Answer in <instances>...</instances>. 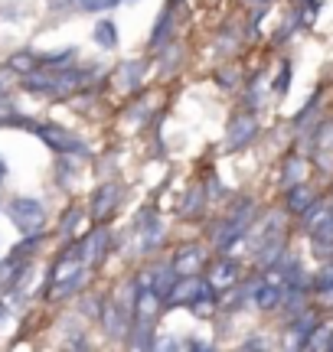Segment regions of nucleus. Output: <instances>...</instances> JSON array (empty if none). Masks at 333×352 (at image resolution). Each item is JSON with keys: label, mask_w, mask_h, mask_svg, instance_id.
<instances>
[{"label": "nucleus", "mask_w": 333, "mask_h": 352, "mask_svg": "<svg viewBox=\"0 0 333 352\" xmlns=\"http://www.w3.org/2000/svg\"><path fill=\"white\" fill-rule=\"evenodd\" d=\"M82 277H85V264L78 261V258H63V261L56 264V271H52V294L65 297V294L78 290L82 287Z\"/></svg>", "instance_id": "nucleus-3"}, {"label": "nucleus", "mask_w": 333, "mask_h": 352, "mask_svg": "<svg viewBox=\"0 0 333 352\" xmlns=\"http://www.w3.org/2000/svg\"><path fill=\"white\" fill-rule=\"evenodd\" d=\"M255 134V121L252 118H239L235 124L229 127V147H245Z\"/></svg>", "instance_id": "nucleus-8"}, {"label": "nucleus", "mask_w": 333, "mask_h": 352, "mask_svg": "<svg viewBox=\"0 0 333 352\" xmlns=\"http://www.w3.org/2000/svg\"><path fill=\"white\" fill-rule=\"evenodd\" d=\"M170 303H183V307H193L196 314H206V303H213V284L203 280L196 274H186V277H177V284L170 290Z\"/></svg>", "instance_id": "nucleus-1"}, {"label": "nucleus", "mask_w": 333, "mask_h": 352, "mask_svg": "<svg viewBox=\"0 0 333 352\" xmlns=\"http://www.w3.org/2000/svg\"><path fill=\"white\" fill-rule=\"evenodd\" d=\"M10 222L20 232H30V235H36L39 228H43V222H46V212H43V206H39L36 199H13L10 202Z\"/></svg>", "instance_id": "nucleus-2"}, {"label": "nucleus", "mask_w": 333, "mask_h": 352, "mask_svg": "<svg viewBox=\"0 0 333 352\" xmlns=\"http://www.w3.org/2000/svg\"><path fill=\"white\" fill-rule=\"evenodd\" d=\"M294 212H304L310 206V189H304V186H297V189H291V202H288Z\"/></svg>", "instance_id": "nucleus-12"}, {"label": "nucleus", "mask_w": 333, "mask_h": 352, "mask_svg": "<svg viewBox=\"0 0 333 352\" xmlns=\"http://www.w3.org/2000/svg\"><path fill=\"white\" fill-rule=\"evenodd\" d=\"M3 173H7V166H3V164H0V179H3Z\"/></svg>", "instance_id": "nucleus-16"}, {"label": "nucleus", "mask_w": 333, "mask_h": 352, "mask_svg": "<svg viewBox=\"0 0 333 352\" xmlns=\"http://www.w3.org/2000/svg\"><path fill=\"white\" fill-rule=\"evenodd\" d=\"M118 0H78V7L82 10H92V13H98V10H108V7H115Z\"/></svg>", "instance_id": "nucleus-15"}, {"label": "nucleus", "mask_w": 333, "mask_h": 352, "mask_svg": "<svg viewBox=\"0 0 333 352\" xmlns=\"http://www.w3.org/2000/svg\"><path fill=\"white\" fill-rule=\"evenodd\" d=\"M105 248H108V235H105V228H98V232H92L89 241L82 245V261L98 264L105 258Z\"/></svg>", "instance_id": "nucleus-6"}, {"label": "nucleus", "mask_w": 333, "mask_h": 352, "mask_svg": "<svg viewBox=\"0 0 333 352\" xmlns=\"http://www.w3.org/2000/svg\"><path fill=\"white\" fill-rule=\"evenodd\" d=\"M164 235V226H160V219H151L147 226H144V248H151L157 239Z\"/></svg>", "instance_id": "nucleus-14"}, {"label": "nucleus", "mask_w": 333, "mask_h": 352, "mask_svg": "<svg viewBox=\"0 0 333 352\" xmlns=\"http://www.w3.org/2000/svg\"><path fill=\"white\" fill-rule=\"evenodd\" d=\"M203 261H206V254L200 252V248H180L177 261H173V271H177L180 277L196 274V271H200V264H203Z\"/></svg>", "instance_id": "nucleus-5"}, {"label": "nucleus", "mask_w": 333, "mask_h": 352, "mask_svg": "<svg viewBox=\"0 0 333 352\" xmlns=\"http://www.w3.org/2000/svg\"><path fill=\"white\" fill-rule=\"evenodd\" d=\"M39 138L46 140L52 151H59V153H85V144H82L78 138H72L69 131H63V127L43 124V127H39Z\"/></svg>", "instance_id": "nucleus-4"}, {"label": "nucleus", "mask_w": 333, "mask_h": 352, "mask_svg": "<svg viewBox=\"0 0 333 352\" xmlns=\"http://www.w3.org/2000/svg\"><path fill=\"white\" fill-rule=\"evenodd\" d=\"M278 300H281V290L275 287V284H261V287L255 290V303L261 307V310H271V307H278Z\"/></svg>", "instance_id": "nucleus-9"}, {"label": "nucleus", "mask_w": 333, "mask_h": 352, "mask_svg": "<svg viewBox=\"0 0 333 352\" xmlns=\"http://www.w3.org/2000/svg\"><path fill=\"white\" fill-rule=\"evenodd\" d=\"M95 43L98 46H105V50H111V46H118V33H115V23H98L95 26Z\"/></svg>", "instance_id": "nucleus-10"}, {"label": "nucleus", "mask_w": 333, "mask_h": 352, "mask_svg": "<svg viewBox=\"0 0 333 352\" xmlns=\"http://www.w3.org/2000/svg\"><path fill=\"white\" fill-rule=\"evenodd\" d=\"M310 232H314V241H327V245H330L333 241V215H323Z\"/></svg>", "instance_id": "nucleus-11"}, {"label": "nucleus", "mask_w": 333, "mask_h": 352, "mask_svg": "<svg viewBox=\"0 0 333 352\" xmlns=\"http://www.w3.org/2000/svg\"><path fill=\"white\" fill-rule=\"evenodd\" d=\"M118 196H121V189H118L115 183H108V186H102L98 192H95V206H92V215H95V219H105V215H108L111 209H115Z\"/></svg>", "instance_id": "nucleus-7"}, {"label": "nucleus", "mask_w": 333, "mask_h": 352, "mask_svg": "<svg viewBox=\"0 0 333 352\" xmlns=\"http://www.w3.org/2000/svg\"><path fill=\"white\" fill-rule=\"evenodd\" d=\"M213 284H232V277H235V264L232 261H222V264H216V271H213Z\"/></svg>", "instance_id": "nucleus-13"}]
</instances>
